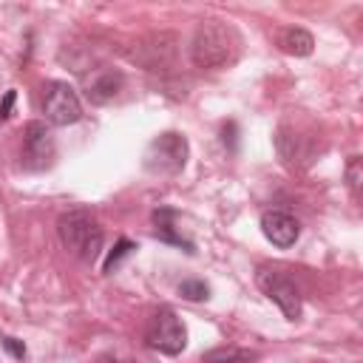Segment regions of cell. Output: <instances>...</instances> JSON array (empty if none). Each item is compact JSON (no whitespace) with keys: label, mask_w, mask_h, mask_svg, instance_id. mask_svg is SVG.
<instances>
[{"label":"cell","mask_w":363,"mask_h":363,"mask_svg":"<svg viewBox=\"0 0 363 363\" xmlns=\"http://www.w3.org/2000/svg\"><path fill=\"white\" fill-rule=\"evenodd\" d=\"M238 34L230 23L207 20L196 28L190 43V57L199 68H224L238 57Z\"/></svg>","instance_id":"6da1fadb"},{"label":"cell","mask_w":363,"mask_h":363,"mask_svg":"<svg viewBox=\"0 0 363 363\" xmlns=\"http://www.w3.org/2000/svg\"><path fill=\"white\" fill-rule=\"evenodd\" d=\"M57 235H60L62 247L85 264H94L99 258L102 241H105V233H102V227H99V221L91 210L62 213L60 221H57Z\"/></svg>","instance_id":"7a4b0ae2"},{"label":"cell","mask_w":363,"mask_h":363,"mask_svg":"<svg viewBox=\"0 0 363 363\" xmlns=\"http://www.w3.org/2000/svg\"><path fill=\"white\" fill-rule=\"evenodd\" d=\"M187 139L176 130H167V133H159L147 150H145V167L156 176H176L184 170L187 164Z\"/></svg>","instance_id":"3957f363"},{"label":"cell","mask_w":363,"mask_h":363,"mask_svg":"<svg viewBox=\"0 0 363 363\" xmlns=\"http://www.w3.org/2000/svg\"><path fill=\"white\" fill-rule=\"evenodd\" d=\"M255 284H258V289H261L269 301L278 303V309L284 312L286 320H298V318H301V292H298L295 281H292L286 272H281V269H275V267H258Z\"/></svg>","instance_id":"277c9868"},{"label":"cell","mask_w":363,"mask_h":363,"mask_svg":"<svg viewBox=\"0 0 363 363\" xmlns=\"http://www.w3.org/2000/svg\"><path fill=\"white\" fill-rule=\"evenodd\" d=\"M145 340H147V346L156 349V352L179 354V352L187 346V332H184V323L176 318V312L167 309V306H162V309L153 312V318L147 320Z\"/></svg>","instance_id":"5b68a950"},{"label":"cell","mask_w":363,"mask_h":363,"mask_svg":"<svg viewBox=\"0 0 363 363\" xmlns=\"http://www.w3.org/2000/svg\"><path fill=\"white\" fill-rule=\"evenodd\" d=\"M43 113L51 125H74L82 116V105L77 91L68 82H48L43 94Z\"/></svg>","instance_id":"8992f818"},{"label":"cell","mask_w":363,"mask_h":363,"mask_svg":"<svg viewBox=\"0 0 363 363\" xmlns=\"http://www.w3.org/2000/svg\"><path fill=\"white\" fill-rule=\"evenodd\" d=\"M54 136L45 128V122H28L23 128V147H20V162L26 170H45L54 162Z\"/></svg>","instance_id":"52a82bcc"},{"label":"cell","mask_w":363,"mask_h":363,"mask_svg":"<svg viewBox=\"0 0 363 363\" xmlns=\"http://www.w3.org/2000/svg\"><path fill=\"white\" fill-rule=\"evenodd\" d=\"M261 233H264V238L269 244L286 250V247H292L298 241L301 227H298V221L289 213H284V210H267L261 216Z\"/></svg>","instance_id":"ba28073f"},{"label":"cell","mask_w":363,"mask_h":363,"mask_svg":"<svg viewBox=\"0 0 363 363\" xmlns=\"http://www.w3.org/2000/svg\"><path fill=\"white\" fill-rule=\"evenodd\" d=\"M278 45H281L286 54H292V57H306V54H312L315 40H312V34H309L306 28H295V26H292V28H284Z\"/></svg>","instance_id":"9c48e42d"},{"label":"cell","mask_w":363,"mask_h":363,"mask_svg":"<svg viewBox=\"0 0 363 363\" xmlns=\"http://www.w3.org/2000/svg\"><path fill=\"white\" fill-rule=\"evenodd\" d=\"M119 88H122V74H116V71H105V74H99V77L91 82L88 96H91V102L102 105V102L113 99V96L119 94Z\"/></svg>","instance_id":"30bf717a"},{"label":"cell","mask_w":363,"mask_h":363,"mask_svg":"<svg viewBox=\"0 0 363 363\" xmlns=\"http://www.w3.org/2000/svg\"><path fill=\"white\" fill-rule=\"evenodd\" d=\"M173 218H176V213L173 210H156L153 213V224H156V235L162 238V241H170V244H179V247H184L187 252H193V244L184 238V235H179L176 233V227H173Z\"/></svg>","instance_id":"8fae6325"},{"label":"cell","mask_w":363,"mask_h":363,"mask_svg":"<svg viewBox=\"0 0 363 363\" xmlns=\"http://www.w3.org/2000/svg\"><path fill=\"white\" fill-rule=\"evenodd\" d=\"M258 354L252 349H241V346H218L210 349L207 354H201V363H255Z\"/></svg>","instance_id":"7c38bea8"},{"label":"cell","mask_w":363,"mask_h":363,"mask_svg":"<svg viewBox=\"0 0 363 363\" xmlns=\"http://www.w3.org/2000/svg\"><path fill=\"white\" fill-rule=\"evenodd\" d=\"M136 250V244L133 241H128V238H119L116 241V247L111 250V255H108V261H105V272H113V267L128 255V252H133Z\"/></svg>","instance_id":"4fadbf2b"},{"label":"cell","mask_w":363,"mask_h":363,"mask_svg":"<svg viewBox=\"0 0 363 363\" xmlns=\"http://www.w3.org/2000/svg\"><path fill=\"white\" fill-rule=\"evenodd\" d=\"M207 284L204 281H182L179 284V295L187 298V301H204L207 298Z\"/></svg>","instance_id":"5bb4252c"},{"label":"cell","mask_w":363,"mask_h":363,"mask_svg":"<svg viewBox=\"0 0 363 363\" xmlns=\"http://www.w3.org/2000/svg\"><path fill=\"white\" fill-rule=\"evenodd\" d=\"M3 349H6L9 354H14L17 360H23V357H26V343H23V340H17V337H3Z\"/></svg>","instance_id":"9a60e30c"},{"label":"cell","mask_w":363,"mask_h":363,"mask_svg":"<svg viewBox=\"0 0 363 363\" xmlns=\"http://www.w3.org/2000/svg\"><path fill=\"white\" fill-rule=\"evenodd\" d=\"M349 184L357 193V187H360V159L357 156H352V162H349Z\"/></svg>","instance_id":"2e32d148"},{"label":"cell","mask_w":363,"mask_h":363,"mask_svg":"<svg viewBox=\"0 0 363 363\" xmlns=\"http://www.w3.org/2000/svg\"><path fill=\"white\" fill-rule=\"evenodd\" d=\"M14 99H17V94H14V91H6V96H3V102H0V119H9V116H11Z\"/></svg>","instance_id":"e0dca14e"},{"label":"cell","mask_w":363,"mask_h":363,"mask_svg":"<svg viewBox=\"0 0 363 363\" xmlns=\"http://www.w3.org/2000/svg\"><path fill=\"white\" fill-rule=\"evenodd\" d=\"M102 363H133V360H119V357H105Z\"/></svg>","instance_id":"ac0fdd59"}]
</instances>
